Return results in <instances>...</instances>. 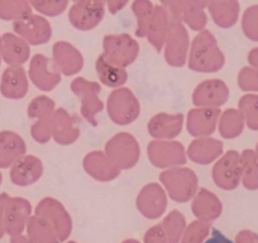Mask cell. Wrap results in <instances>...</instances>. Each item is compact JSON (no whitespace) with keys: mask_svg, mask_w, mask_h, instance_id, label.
<instances>
[{"mask_svg":"<svg viewBox=\"0 0 258 243\" xmlns=\"http://www.w3.org/2000/svg\"><path fill=\"white\" fill-rule=\"evenodd\" d=\"M204 243H234V242H233L232 239H229L228 237H225L220 230L213 228L212 234H210V237L208 238Z\"/></svg>","mask_w":258,"mask_h":243,"instance_id":"cell-1","label":"cell"}]
</instances>
